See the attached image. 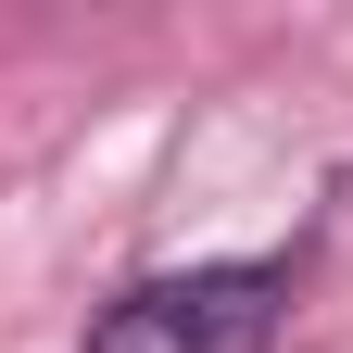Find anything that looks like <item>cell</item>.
I'll return each mask as SVG.
<instances>
[{
	"mask_svg": "<svg viewBox=\"0 0 353 353\" xmlns=\"http://www.w3.org/2000/svg\"><path fill=\"white\" fill-rule=\"evenodd\" d=\"M278 341V265H190V278H139L88 353H265Z\"/></svg>",
	"mask_w": 353,
	"mask_h": 353,
	"instance_id": "1",
	"label": "cell"
}]
</instances>
